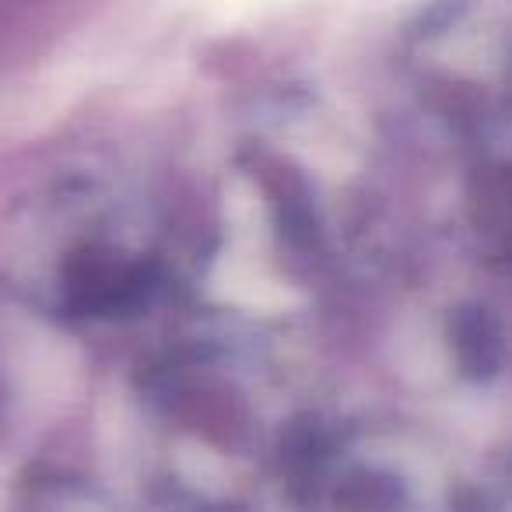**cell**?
I'll return each instance as SVG.
<instances>
[{"label": "cell", "instance_id": "1", "mask_svg": "<svg viewBox=\"0 0 512 512\" xmlns=\"http://www.w3.org/2000/svg\"><path fill=\"white\" fill-rule=\"evenodd\" d=\"M453 351L467 376H491L502 362V337L484 309H463L453 320Z\"/></svg>", "mask_w": 512, "mask_h": 512}]
</instances>
